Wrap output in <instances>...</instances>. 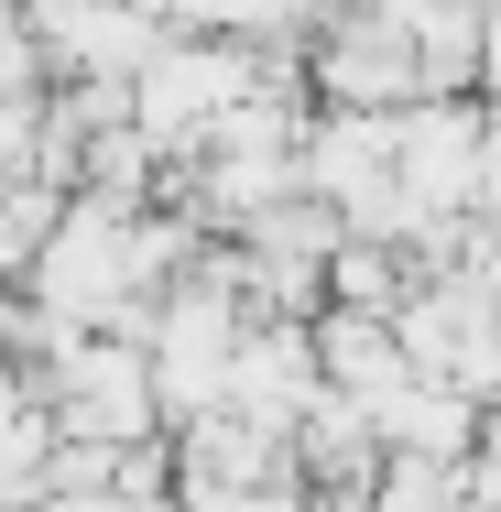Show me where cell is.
Returning <instances> with one entry per match:
<instances>
[{
  "mask_svg": "<svg viewBox=\"0 0 501 512\" xmlns=\"http://www.w3.org/2000/svg\"><path fill=\"white\" fill-rule=\"evenodd\" d=\"M316 99L338 109H414L425 99V55L403 11H327L316 33Z\"/></svg>",
  "mask_w": 501,
  "mask_h": 512,
  "instance_id": "1",
  "label": "cell"
},
{
  "mask_svg": "<svg viewBox=\"0 0 501 512\" xmlns=\"http://www.w3.org/2000/svg\"><path fill=\"white\" fill-rule=\"evenodd\" d=\"M175 11H186V33H218V44H284L327 0H175Z\"/></svg>",
  "mask_w": 501,
  "mask_h": 512,
  "instance_id": "2",
  "label": "cell"
}]
</instances>
